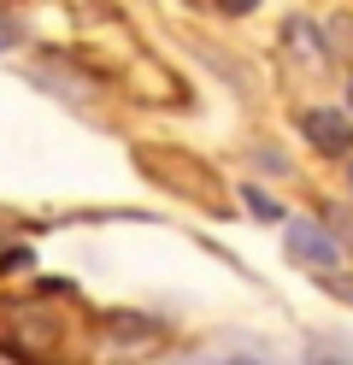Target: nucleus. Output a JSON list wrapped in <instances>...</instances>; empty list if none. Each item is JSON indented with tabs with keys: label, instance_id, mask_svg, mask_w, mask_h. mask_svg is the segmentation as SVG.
I'll use <instances>...</instances> for the list:
<instances>
[{
	"label": "nucleus",
	"instance_id": "4468645a",
	"mask_svg": "<svg viewBox=\"0 0 353 365\" xmlns=\"http://www.w3.org/2000/svg\"><path fill=\"white\" fill-rule=\"evenodd\" d=\"M347 189H353V159H347Z\"/></svg>",
	"mask_w": 353,
	"mask_h": 365
},
{
	"label": "nucleus",
	"instance_id": "f03ea898",
	"mask_svg": "<svg viewBox=\"0 0 353 365\" xmlns=\"http://www.w3.org/2000/svg\"><path fill=\"white\" fill-rule=\"evenodd\" d=\"M135 165H141V177H148V182H159L165 195L188 200V207H200V212H230L224 177L212 171L200 153H188V148H135Z\"/></svg>",
	"mask_w": 353,
	"mask_h": 365
},
{
	"label": "nucleus",
	"instance_id": "6e6552de",
	"mask_svg": "<svg viewBox=\"0 0 353 365\" xmlns=\"http://www.w3.org/2000/svg\"><path fill=\"white\" fill-rule=\"evenodd\" d=\"M24 265H36V254L24 242H0V271H24Z\"/></svg>",
	"mask_w": 353,
	"mask_h": 365
},
{
	"label": "nucleus",
	"instance_id": "0eeeda50",
	"mask_svg": "<svg viewBox=\"0 0 353 365\" xmlns=\"http://www.w3.org/2000/svg\"><path fill=\"white\" fill-rule=\"evenodd\" d=\"M242 200H247V212H253L259 224H277V218H282V207H277L265 189H242Z\"/></svg>",
	"mask_w": 353,
	"mask_h": 365
},
{
	"label": "nucleus",
	"instance_id": "423d86ee",
	"mask_svg": "<svg viewBox=\"0 0 353 365\" xmlns=\"http://www.w3.org/2000/svg\"><path fill=\"white\" fill-rule=\"evenodd\" d=\"M282 41H289V48H300V53H306L300 65H324V41L312 36V24H306V18H289V24H282Z\"/></svg>",
	"mask_w": 353,
	"mask_h": 365
},
{
	"label": "nucleus",
	"instance_id": "7ed1b4c3",
	"mask_svg": "<svg viewBox=\"0 0 353 365\" xmlns=\"http://www.w3.org/2000/svg\"><path fill=\"white\" fill-rule=\"evenodd\" d=\"M300 135L318 153H329V159H347L353 153V118H347L342 106H306L300 112Z\"/></svg>",
	"mask_w": 353,
	"mask_h": 365
},
{
	"label": "nucleus",
	"instance_id": "9d476101",
	"mask_svg": "<svg viewBox=\"0 0 353 365\" xmlns=\"http://www.w3.org/2000/svg\"><path fill=\"white\" fill-rule=\"evenodd\" d=\"M224 18H247V12H259V0H212Z\"/></svg>",
	"mask_w": 353,
	"mask_h": 365
},
{
	"label": "nucleus",
	"instance_id": "2eb2a0df",
	"mask_svg": "<svg viewBox=\"0 0 353 365\" xmlns=\"http://www.w3.org/2000/svg\"><path fill=\"white\" fill-rule=\"evenodd\" d=\"M230 365H253V359H230Z\"/></svg>",
	"mask_w": 353,
	"mask_h": 365
},
{
	"label": "nucleus",
	"instance_id": "20e7f679",
	"mask_svg": "<svg viewBox=\"0 0 353 365\" xmlns=\"http://www.w3.org/2000/svg\"><path fill=\"white\" fill-rule=\"evenodd\" d=\"M289 259L295 265H306V271H336V242H329V230L324 224H312V218H295L289 224Z\"/></svg>",
	"mask_w": 353,
	"mask_h": 365
},
{
	"label": "nucleus",
	"instance_id": "9b49d317",
	"mask_svg": "<svg viewBox=\"0 0 353 365\" xmlns=\"http://www.w3.org/2000/svg\"><path fill=\"white\" fill-rule=\"evenodd\" d=\"M253 165H259V171H289V165L277 159V148H259V153H253Z\"/></svg>",
	"mask_w": 353,
	"mask_h": 365
},
{
	"label": "nucleus",
	"instance_id": "1a4fd4ad",
	"mask_svg": "<svg viewBox=\"0 0 353 365\" xmlns=\"http://www.w3.org/2000/svg\"><path fill=\"white\" fill-rule=\"evenodd\" d=\"M318 283H324L329 294H336V301H347V307H353V283L342 277V271H318Z\"/></svg>",
	"mask_w": 353,
	"mask_h": 365
},
{
	"label": "nucleus",
	"instance_id": "39448f33",
	"mask_svg": "<svg viewBox=\"0 0 353 365\" xmlns=\"http://www.w3.org/2000/svg\"><path fill=\"white\" fill-rule=\"evenodd\" d=\"M101 336L118 341V348H148V341H159V318H141V312H106L101 318Z\"/></svg>",
	"mask_w": 353,
	"mask_h": 365
},
{
	"label": "nucleus",
	"instance_id": "f8f14e48",
	"mask_svg": "<svg viewBox=\"0 0 353 365\" xmlns=\"http://www.w3.org/2000/svg\"><path fill=\"white\" fill-rule=\"evenodd\" d=\"M12 41H18V30H12V24H0V48H12Z\"/></svg>",
	"mask_w": 353,
	"mask_h": 365
},
{
	"label": "nucleus",
	"instance_id": "f257e3e1",
	"mask_svg": "<svg viewBox=\"0 0 353 365\" xmlns=\"http://www.w3.org/2000/svg\"><path fill=\"white\" fill-rule=\"evenodd\" d=\"M88 348V318H77L71 283H36L0 294V354L12 365H77Z\"/></svg>",
	"mask_w": 353,
	"mask_h": 365
},
{
	"label": "nucleus",
	"instance_id": "dca6fc26",
	"mask_svg": "<svg viewBox=\"0 0 353 365\" xmlns=\"http://www.w3.org/2000/svg\"><path fill=\"white\" fill-rule=\"evenodd\" d=\"M347 106H353V88H347Z\"/></svg>",
	"mask_w": 353,
	"mask_h": 365
},
{
	"label": "nucleus",
	"instance_id": "ddd939ff",
	"mask_svg": "<svg viewBox=\"0 0 353 365\" xmlns=\"http://www.w3.org/2000/svg\"><path fill=\"white\" fill-rule=\"evenodd\" d=\"M312 365H342V359H336V354H324V359H318V354H312Z\"/></svg>",
	"mask_w": 353,
	"mask_h": 365
}]
</instances>
